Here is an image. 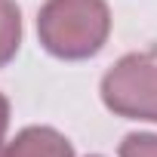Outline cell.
<instances>
[{
  "instance_id": "1",
  "label": "cell",
  "mask_w": 157,
  "mask_h": 157,
  "mask_svg": "<svg viewBox=\"0 0 157 157\" xmlns=\"http://www.w3.org/2000/svg\"><path fill=\"white\" fill-rule=\"evenodd\" d=\"M111 34V10L105 0H46L37 16L43 49L65 62L93 59Z\"/></svg>"
},
{
  "instance_id": "2",
  "label": "cell",
  "mask_w": 157,
  "mask_h": 157,
  "mask_svg": "<svg viewBox=\"0 0 157 157\" xmlns=\"http://www.w3.org/2000/svg\"><path fill=\"white\" fill-rule=\"evenodd\" d=\"M102 102L117 117L157 123V59L148 52L123 56L102 77Z\"/></svg>"
},
{
  "instance_id": "3",
  "label": "cell",
  "mask_w": 157,
  "mask_h": 157,
  "mask_svg": "<svg viewBox=\"0 0 157 157\" xmlns=\"http://www.w3.org/2000/svg\"><path fill=\"white\" fill-rule=\"evenodd\" d=\"M6 157H74V148L52 126H25L10 142Z\"/></svg>"
},
{
  "instance_id": "4",
  "label": "cell",
  "mask_w": 157,
  "mask_h": 157,
  "mask_svg": "<svg viewBox=\"0 0 157 157\" xmlns=\"http://www.w3.org/2000/svg\"><path fill=\"white\" fill-rule=\"evenodd\" d=\"M22 43V13L16 0H0V68L16 59Z\"/></svg>"
},
{
  "instance_id": "5",
  "label": "cell",
  "mask_w": 157,
  "mask_h": 157,
  "mask_svg": "<svg viewBox=\"0 0 157 157\" xmlns=\"http://www.w3.org/2000/svg\"><path fill=\"white\" fill-rule=\"evenodd\" d=\"M120 157H157V136L154 132H129L120 142Z\"/></svg>"
},
{
  "instance_id": "6",
  "label": "cell",
  "mask_w": 157,
  "mask_h": 157,
  "mask_svg": "<svg viewBox=\"0 0 157 157\" xmlns=\"http://www.w3.org/2000/svg\"><path fill=\"white\" fill-rule=\"evenodd\" d=\"M6 126H10V102L0 93V157H6Z\"/></svg>"
},
{
  "instance_id": "7",
  "label": "cell",
  "mask_w": 157,
  "mask_h": 157,
  "mask_svg": "<svg viewBox=\"0 0 157 157\" xmlns=\"http://www.w3.org/2000/svg\"><path fill=\"white\" fill-rule=\"evenodd\" d=\"M93 157H99V154H93Z\"/></svg>"
}]
</instances>
